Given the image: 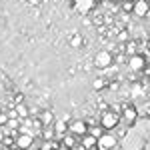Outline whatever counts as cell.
Here are the masks:
<instances>
[{"label":"cell","instance_id":"cell-18","mask_svg":"<svg viewBox=\"0 0 150 150\" xmlns=\"http://www.w3.org/2000/svg\"><path fill=\"white\" fill-rule=\"evenodd\" d=\"M38 2H40V0H30V4H38Z\"/></svg>","mask_w":150,"mask_h":150},{"label":"cell","instance_id":"cell-19","mask_svg":"<svg viewBox=\"0 0 150 150\" xmlns=\"http://www.w3.org/2000/svg\"><path fill=\"white\" fill-rule=\"evenodd\" d=\"M40 150H50V148H48V146H44V148H40Z\"/></svg>","mask_w":150,"mask_h":150},{"label":"cell","instance_id":"cell-8","mask_svg":"<svg viewBox=\"0 0 150 150\" xmlns=\"http://www.w3.org/2000/svg\"><path fill=\"white\" fill-rule=\"evenodd\" d=\"M82 146L86 150L94 148V146H98V138H96L94 134H84V136H82Z\"/></svg>","mask_w":150,"mask_h":150},{"label":"cell","instance_id":"cell-17","mask_svg":"<svg viewBox=\"0 0 150 150\" xmlns=\"http://www.w3.org/2000/svg\"><path fill=\"white\" fill-rule=\"evenodd\" d=\"M134 50H136V44H128V52L130 54H134Z\"/></svg>","mask_w":150,"mask_h":150},{"label":"cell","instance_id":"cell-7","mask_svg":"<svg viewBox=\"0 0 150 150\" xmlns=\"http://www.w3.org/2000/svg\"><path fill=\"white\" fill-rule=\"evenodd\" d=\"M144 64H146V60H144L142 56H138V54L130 56V60H128V66H130V70H142V68H144Z\"/></svg>","mask_w":150,"mask_h":150},{"label":"cell","instance_id":"cell-14","mask_svg":"<svg viewBox=\"0 0 150 150\" xmlns=\"http://www.w3.org/2000/svg\"><path fill=\"white\" fill-rule=\"evenodd\" d=\"M16 112H18L20 116H28V110H26L24 104H18V106H16Z\"/></svg>","mask_w":150,"mask_h":150},{"label":"cell","instance_id":"cell-10","mask_svg":"<svg viewBox=\"0 0 150 150\" xmlns=\"http://www.w3.org/2000/svg\"><path fill=\"white\" fill-rule=\"evenodd\" d=\"M16 146L18 148H28V146H32V136L30 134H22V136H18L16 138Z\"/></svg>","mask_w":150,"mask_h":150},{"label":"cell","instance_id":"cell-1","mask_svg":"<svg viewBox=\"0 0 150 150\" xmlns=\"http://www.w3.org/2000/svg\"><path fill=\"white\" fill-rule=\"evenodd\" d=\"M122 150H150V118H138L122 138Z\"/></svg>","mask_w":150,"mask_h":150},{"label":"cell","instance_id":"cell-11","mask_svg":"<svg viewBox=\"0 0 150 150\" xmlns=\"http://www.w3.org/2000/svg\"><path fill=\"white\" fill-rule=\"evenodd\" d=\"M86 128H88V124L86 122H80V120H76L72 126H70V130H72V134H86Z\"/></svg>","mask_w":150,"mask_h":150},{"label":"cell","instance_id":"cell-16","mask_svg":"<svg viewBox=\"0 0 150 150\" xmlns=\"http://www.w3.org/2000/svg\"><path fill=\"white\" fill-rule=\"evenodd\" d=\"M132 6H134V4H132V2H126V4H124V10L132 12Z\"/></svg>","mask_w":150,"mask_h":150},{"label":"cell","instance_id":"cell-6","mask_svg":"<svg viewBox=\"0 0 150 150\" xmlns=\"http://www.w3.org/2000/svg\"><path fill=\"white\" fill-rule=\"evenodd\" d=\"M122 120H124L126 124H134V122L138 120V110H136L134 106H126L124 112H122Z\"/></svg>","mask_w":150,"mask_h":150},{"label":"cell","instance_id":"cell-9","mask_svg":"<svg viewBox=\"0 0 150 150\" xmlns=\"http://www.w3.org/2000/svg\"><path fill=\"white\" fill-rule=\"evenodd\" d=\"M52 126H54V134H56V136H64V134L68 132V124H66L64 120H54Z\"/></svg>","mask_w":150,"mask_h":150},{"label":"cell","instance_id":"cell-15","mask_svg":"<svg viewBox=\"0 0 150 150\" xmlns=\"http://www.w3.org/2000/svg\"><path fill=\"white\" fill-rule=\"evenodd\" d=\"M80 44H82V38H80V36H74V38H72V46L78 48Z\"/></svg>","mask_w":150,"mask_h":150},{"label":"cell","instance_id":"cell-13","mask_svg":"<svg viewBox=\"0 0 150 150\" xmlns=\"http://www.w3.org/2000/svg\"><path fill=\"white\" fill-rule=\"evenodd\" d=\"M64 146H66V148H72V146H74V136L64 134Z\"/></svg>","mask_w":150,"mask_h":150},{"label":"cell","instance_id":"cell-20","mask_svg":"<svg viewBox=\"0 0 150 150\" xmlns=\"http://www.w3.org/2000/svg\"><path fill=\"white\" fill-rule=\"evenodd\" d=\"M114 2H120V0H114Z\"/></svg>","mask_w":150,"mask_h":150},{"label":"cell","instance_id":"cell-21","mask_svg":"<svg viewBox=\"0 0 150 150\" xmlns=\"http://www.w3.org/2000/svg\"><path fill=\"white\" fill-rule=\"evenodd\" d=\"M146 2H148V4H150V0H146Z\"/></svg>","mask_w":150,"mask_h":150},{"label":"cell","instance_id":"cell-2","mask_svg":"<svg viewBox=\"0 0 150 150\" xmlns=\"http://www.w3.org/2000/svg\"><path fill=\"white\" fill-rule=\"evenodd\" d=\"M94 64H96V68L100 70H106L108 66H112V54L108 52V50H100L96 58H94Z\"/></svg>","mask_w":150,"mask_h":150},{"label":"cell","instance_id":"cell-12","mask_svg":"<svg viewBox=\"0 0 150 150\" xmlns=\"http://www.w3.org/2000/svg\"><path fill=\"white\" fill-rule=\"evenodd\" d=\"M40 120H42V124L50 126V124H54V114H52V112H42Z\"/></svg>","mask_w":150,"mask_h":150},{"label":"cell","instance_id":"cell-5","mask_svg":"<svg viewBox=\"0 0 150 150\" xmlns=\"http://www.w3.org/2000/svg\"><path fill=\"white\" fill-rule=\"evenodd\" d=\"M148 8H150V4L146 2V0H136L134 6H132V12H134L138 18H144V16L148 14Z\"/></svg>","mask_w":150,"mask_h":150},{"label":"cell","instance_id":"cell-4","mask_svg":"<svg viewBox=\"0 0 150 150\" xmlns=\"http://www.w3.org/2000/svg\"><path fill=\"white\" fill-rule=\"evenodd\" d=\"M100 124H102L104 130H112V128H116L120 124V116L114 114V112H106L102 116V120H100Z\"/></svg>","mask_w":150,"mask_h":150},{"label":"cell","instance_id":"cell-22","mask_svg":"<svg viewBox=\"0 0 150 150\" xmlns=\"http://www.w3.org/2000/svg\"><path fill=\"white\" fill-rule=\"evenodd\" d=\"M66 150H70V148H66Z\"/></svg>","mask_w":150,"mask_h":150},{"label":"cell","instance_id":"cell-3","mask_svg":"<svg viewBox=\"0 0 150 150\" xmlns=\"http://www.w3.org/2000/svg\"><path fill=\"white\" fill-rule=\"evenodd\" d=\"M118 144V138L114 134H100L98 136V148L100 150H114Z\"/></svg>","mask_w":150,"mask_h":150}]
</instances>
